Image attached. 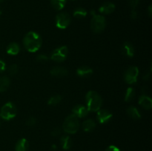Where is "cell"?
<instances>
[{"instance_id": "6da1fadb", "label": "cell", "mask_w": 152, "mask_h": 151, "mask_svg": "<svg viewBox=\"0 0 152 151\" xmlns=\"http://www.w3.org/2000/svg\"><path fill=\"white\" fill-rule=\"evenodd\" d=\"M42 40L39 34L34 31H30L23 38V45L31 53L37 52L41 47Z\"/></svg>"}, {"instance_id": "8992f818", "label": "cell", "mask_w": 152, "mask_h": 151, "mask_svg": "<svg viewBox=\"0 0 152 151\" xmlns=\"http://www.w3.org/2000/svg\"><path fill=\"white\" fill-rule=\"evenodd\" d=\"M68 55V48L67 46H61L52 52L50 59L56 62H62L66 59Z\"/></svg>"}, {"instance_id": "44dd1931", "label": "cell", "mask_w": 152, "mask_h": 151, "mask_svg": "<svg viewBox=\"0 0 152 151\" xmlns=\"http://www.w3.org/2000/svg\"><path fill=\"white\" fill-rule=\"evenodd\" d=\"M10 84V78L6 76L0 77V92H5Z\"/></svg>"}, {"instance_id": "d6986e66", "label": "cell", "mask_w": 152, "mask_h": 151, "mask_svg": "<svg viewBox=\"0 0 152 151\" xmlns=\"http://www.w3.org/2000/svg\"><path fill=\"white\" fill-rule=\"evenodd\" d=\"M7 53L11 56H16L20 51V46L18 43L16 42H12L8 44L6 49Z\"/></svg>"}, {"instance_id": "ffe728a7", "label": "cell", "mask_w": 152, "mask_h": 151, "mask_svg": "<svg viewBox=\"0 0 152 151\" xmlns=\"http://www.w3.org/2000/svg\"><path fill=\"white\" fill-rule=\"evenodd\" d=\"M127 113L131 118L134 120H138L141 118V114L139 112V110L134 106H130L128 107Z\"/></svg>"}, {"instance_id": "83f0119b", "label": "cell", "mask_w": 152, "mask_h": 151, "mask_svg": "<svg viewBox=\"0 0 152 151\" xmlns=\"http://www.w3.org/2000/svg\"><path fill=\"white\" fill-rule=\"evenodd\" d=\"M140 0H129V6L132 7V10H135L139 4Z\"/></svg>"}, {"instance_id": "d590c367", "label": "cell", "mask_w": 152, "mask_h": 151, "mask_svg": "<svg viewBox=\"0 0 152 151\" xmlns=\"http://www.w3.org/2000/svg\"><path fill=\"white\" fill-rule=\"evenodd\" d=\"M51 148H52V149H53V150H56V148H57V147H56V145H55V144H53V145H52Z\"/></svg>"}, {"instance_id": "f546056e", "label": "cell", "mask_w": 152, "mask_h": 151, "mask_svg": "<svg viewBox=\"0 0 152 151\" xmlns=\"http://www.w3.org/2000/svg\"><path fill=\"white\" fill-rule=\"evenodd\" d=\"M61 129L59 128V127H57V128H54L53 129V130L51 131V135L53 136H58L59 135L61 134Z\"/></svg>"}, {"instance_id": "e575fe53", "label": "cell", "mask_w": 152, "mask_h": 151, "mask_svg": "<svg viewBox=\"0 0 152 151\" xmlns=\"http://www.w3.org/2000/svg\"><path fill=\"white\" fill-rule=\"evenodd\" d=\"M148 16H149V17H151V15H152V6L151 5H149V7H148Z\"/></svg>"}, {"instance_id": "52a82bcc", "label": "cell", "mask_w": 152, "mask_h": 151, "mask_svg": "<svg viewBox=\"0 0 152 151\" xmlns=\"http://www.w3.org/2000/svg\"><path fill=\"white\" fill-rule=\"evenodd\" d=\"M139 69L136 66H132L127 69L124 74V79L127 84H133L137 81Z\"/></svg>"}, {"instance_id": "3957f363", "label": "cell", "mask_w": 152, "mask_h": 151, "mask_svg": "<svg viewBox=\"0 0 152 151\" xmlns=\"http://www.w3.org/2000/svg\"><path fill=\"white\" fill-rule=\"evenodd\" d=\"M79 118L74 114H71L65 119L62 125V129L68 134H74L80 129Z\"/></svg>"}, {"instance_id": "7c38bea8", "label": "cell", "mask_w": 152, "mask_h": 151, "mask_svg": "<svg viewBox=\"0 0 152 151\" xmlns=\"http://www.w3.org/2000/svg\"><path fill=\"white\" fill-rule=\"evenodd\" d=\"M139 105L145 110H151L152 107V100L147 95H142L138 100Z\"/></svg>"}, {"instance_id": "4dcf8cb0", "label": "cell", "mask_w": 152, "mask_h": 151, "mask_svg": "<svg viewBox=\"0 0 152 151\" xmlns=\"http://www.w3.org/2000/svg\"><path fill=\"white\" fill-rule=\"evenodd\" d=\"M105 151H121L117 146H114V145H110L107 147V149L105 150Z\"/></svg>"}, {"instance_id": "4316f807", "label": "cell", "mask_w": 152, "mask_h": 151, "mask_svg": "<svg viewBox=\"0 0 152 151\" xmlns=\"http://www.w3.org/2000/svg\"><path fill=\"white\" fill-rule=\"evenodd\" d=\"M36 124H37V119H36L35 117L31 116L27 119L26 124L28 126H29V127H33V126L35 125Z\"/></svg>"}, {"instance_id": "2e32d148", "label": "cell", "mask_w": 152, "mask_h": 151, "mask_svg": "<svg viewBox=\"0 0 152 151\" xmlns=\"http://www.w3.org/2000/svg\"><path fill=\"white\" fill-rule=\"evenodd\" d=\"M77 73L79 76L83 77V78H87L93 73V70L90 67L82 66L77 70Z\"/></svg>"}, {"instance_id": "d6a6232c", "label": "cell", "mask_w": 152, "mask_h": 151, "mask_svg": "<svg viewBox=\"0 0 152 151\" xmlns=\"http://www.w3.org/2000/svg\"><path fill=\"white\" fill-rule=\"evenodd\" d=\"M137 16H138V14H137V12L136 9H135V10H132V13H131V17H132V19H136L137 18Z\"/></svg>"}, {"instance_id": "8d00e7d4", "label": "cell", "mask_w": 152, "mask_h": 151, "mask_svg": "<svg viewBox=\"0 0 152 151\" xmlns=\"http://www.w3.org/2000/svg\"><path fill=\"white\" fill-rule=\"evenodd\" d=\"M1 13H2V11H1V7H0V16H1Z\"/></svg>"}, {"instance_id": "f1b7e54d", "label": "cell", "mask_w": 152, "mask_h": 151, "mask_svg": "<svg viewBox=\"0 0 152 151\" xmlns=\"http://www.w3.org/2000/svg\"><path fill=\"white\" fill-rule=\"evenodd\" d=\"M37 60L38 61V62H46V61L48 60V57L46 55L39 54L37 56Z\"/></svg>"}, {"instance_id": "30bf717a", "label": "cell", "mask_w": 152, "mask_h": 151, "mask_svg": "<svg viewBox=\"0 0 152 151\" xmlns=\"http://www.w3.org/2000/svg\"><path fill=\"white\" fill-rule=\"evenodd\" d=\"M88 110L86 106L83 105H77L72 109V114L77 118H84L88 114Z\"/></svg>"}, {"instance_id": "7402d4cb", "label": "cell", "mask_w": 152, "mask_h": 151, "mask_svg": "<svg viewBox=\"0 0 152 151\" xmlns=\"http://www.w3.org/2000/svg\"><path fill=\"white\" fill-rule=\"evenodd\" d=\"M52 7L57 10H61L65 7L66 0H50Z\"/></svg>"}, {"instance_id": "9c48e42d", "label": "cell", "mask_w": 152, "mask_h": 151, "mask_svg": "<svg viewBox=\"0 0 152 151\" xmlns=\"http://www.w3.org/2000/svg\"><path fill=\"white\" fill-rule=\"evenodd\" d=\"M97 120L100 124H105L108 122L112 118L113 115L111 112L107 110L99 109L97 111Z\"/></svg>"}, {"instance_id": "4fadbf2b", "label": "cell", "mask_w": 152, "mask_h": 151, "mask_svg": "<svg viewBox=\"0 0 152 151\" xmlns=\"http://www.w3.org/2000/svg\"><path fill=\"white\" fill-rule=\"evenodd\" d=\"M50 74L54 77H64L66 76L68 71L66 68L60 66H55L50 70Z\"/></svg>"}, {"instance_id": "9a60e30c", "label": "cell", "mask_w": 152, "mask_h": 151, "mask_svg": "<svg viewBox=\"0 0 152 151\" xmlns=\"http://www.w3.org/2000/svg\"><path fill=\"white\" fill-rule=\"evenodd\" d=\"M60 144L62 149L65 150H68L71 149L72 147L73 141L69 136L65 135L60 138Z\"/></svg>"}, {"instance_id": "74e56055", "label": "cell", "mask_w": 152, "mask_h": 151, "mask_svg": "<svg viewBox=\"0 0 152 151\" xmlns=\"http://www.w3.org/2000/svg\"><path fill=\"white\" fill-rule=\"evenodd\" d=\"M4 0H0V2H2V1H4Z\"/></svg>"}, {"instance_id": "cb8c5ba5", "label": "cell", "mask_w": 152, "mask_h": 151, "mask_svg": "<svg viewBox=\"0 0 152 151\" xmlns=\"http://www.w3.org/2000/svg\"><path fill=\"white\" fill-rule=\"evenodd\" d=\"M135 96V90L132 87H129L126 90V95H125V101L126 102H129L133 100Z\"/></svg>"}, {"instance_id": "ba28073f", "label": "cell", "mask_w": 152, "mask_h": 151, "mask_svg": "<svg viewBox=\"0 0 152 151\" xmlns=\"http://www.w3.org/2000/svg\"><path fill=\"white\" fill-rule=\"evenodd\" d=\"M71 16L67 12H61L56 16V26L59 29H65L71 23Z\"/></svg>"}, {"instance_id": "5b68a950", "label": "cell", "mask_w": 152, "mask_h": 151, "mask_svg": "<svg viewBox=\"0 0 152 151\" xmlns=\"http://www.w3.org/2000/svg\"><path fill=\"white\" fill-rule=\"evenodd\" d=\"M17 113L16 107L13 102H7L1 107L0 110V117L2 119L9 121L15 118Z\"/></svg>"}, {"instance_id": "d4e9b609", "label": "cell", "mask_w": 152, "mask_h": 151, "mask_svg": "<svg viewBox=\"0 0 152 151\" xmlns=\"http://www.w3.org/2000/svg\"><path fill=\"white\" fill-rule=\"evenodd\" d=\"M62 101V96L60 95H54V96H51L50 99L48 101V104L49 105H52V106H55V105L59 104Z\"/></svg>"}, {"instance_id": "836d02e7", "label": "cell", "mask_w": 152, "mask_h": 151, "mask_svg": "<svg viewBox=\"0 0 152 151\" xmlns=\"http://www.w3.org/2000/svg\"><path fill=\"white\" fill-rule=\"evenodd\" d=\"M150 78H151V71H150V72L148 73L145 74V75L144 76V77H143V78L145 80H148Z\"/></svg>"}, {"instance_id": "484cf974", "label": "cell", "mask_w": 152, "mask_h": 151, "mask_svg": "<svg viewBox=\"0 0 152 151\" xmlns=\"http://www.w3.org/2000/svg\"><path fill=\"white\" fill-rule=\"evenodd\" d=\"M7 70H8V73L10 74V75L14 76L16 75L18 73V71H19V67H18V65H16V64H13V65H11L10 66H9Z\"/></svg>"}, {"instance_id": "8fae6325", "label": "cell", "mask_w": 152, "mask_h": 151, "mask_svg": "<svg viewBox=\"0 0 152 151\" xmlns=\"http://www.w3.org/2000/svg\"><path fill=\"white\" fill-rule=\"evenodd\" d=\"M122 53L127 57L132 58L134 55V47L129 41H126L122 46Z\"/></svg>"}, {"instance_id": "277c9868", "label": "cell", "mask_w": 152, "mask_h": 151, "mask_svg": "<svg viewBox=\"0 0 152 151\" xmlns=\"http://www.w3.org/2000/svg\"><path fill=\"white\" fill-rule=\"evenodd\" d=\"M92 19L91 20V28L96 33H99L105 30L106 26V20L104 16L95 13L94 10H91Z\"/></svg>"}, {"instance_id": "603a6c76", "label": "cell", "mask_w": 152, "mask_h": 151, "mask_svg": "<svg viewBox=\"0 0 152 151\" xmlns=\"http://www.w3.org/2000/svg\"><path fill=\"white\" fill-rule=\"evenodd\" d=\"M87 10L85 8H83V7H77V8H76L74 10L73 15L77 19H84L87 16Z\"/></svg>"}, {"instance_id": "5bb4252c", "label": "cell", "mask_w": 152, "mask_h": 151, "mask_svg": "<svg viewBox=\"0 0 152 151\" xmlns=\"http://www.w3.org/2000/svg\"><path fill=\"white\" fill-rule=\"evenodd\" d=\"M115 10V4L112 2H105L99 7V11L102 14H111Z\"/></svg>"}, {"instance_id": "ac0fdd59", "label": "cell", "mask_w": 152, "mask_h": 151, "mask_svg": "<svg viewBox=\"0 0 152 151\" xmlns=\"http://www.w3.org/2000/svg\"><path fill=\"white\" fill-rule=\"evenodd\" d=\"M82 127H83V130L85 132H91L96 127V122H95L94 120L91 119V118H88V119L83 121V124H82Z\"/></svg>"}, {"instance_id": "e0dca14e", "label": "cell", "mask_w": 152, "mask_h": 151, "mask_svg": "<svg viewBox=\"0 0 152 151\" xmlns=\"http://www.w3.org/2000/svg\"><path fill=\"white\" fill-rule=\"evenodd\" d=\"M29 148V144L26 139H21L16 142L15 146L16 151H28Z\"/></svg>"}, {"instance_id": "1f68e13d", "label": "cell", "mask_w": 152, "mask_h": 151, "mask_svg": "<svg viewBox=\"0 0 152 151\" xmlns=\"http://www.w3.org/2000/svg\"><path fill=\"white\" fill-rule=\"evenodd\" d=\"M6 70V64L3 60L0 59V73L4 72Z\"/></svg>"}, {"instance_id": "7a4b0ae2", "label": "cell", "mask_w": 152, "mask_h": 151, "mask_svg": "<svg viewBox=\"0 0 152 151\" xmlns=\"http://www.w3.org/2000/svg\"><path fill=\"white\" fill-rule=\"evenodd\" d=\"M86 107L88 110V111L91 112H96L101 109V107L102 105V99L99 93L96 92L91 90L88 92L86 96Z\"/></svg>"}]
</instances>
